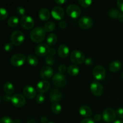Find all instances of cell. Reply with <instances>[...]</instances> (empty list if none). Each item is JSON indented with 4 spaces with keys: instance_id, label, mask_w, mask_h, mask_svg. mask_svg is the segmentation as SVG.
Returning <instances> with one entry per match:
<instances>
[{
    "instance_id": "obj_1",
    "label": "cell",
    "mask_w": 123,
    "mask_h": 123,
    "mask_svg": "<svg viewBox=\"0 0 123 123\" xmlns=\"http://www.w3.org/2000/svg\"><path fill=\"white\" fill-rule=\"evenodd\" d=\"M45 30L43 27L37 26L31 30L30 32V38L35 43H41L46 38V34Z\"/></svg>"
},
{
    "instance_id": "obj_2",
    "label": "cell",
    "mask_w": 123,
    "mask_h": 123,
    "mask_svg": "<svg viewBox=\"0 0 123 123\" xmlns=\"http://www.w3.org/2000/svg\"><path fill=\"white\" fill-rule=\"evenodd\" d=\"M11 43L14 46H19L24 43L25 40V36L21 31L16 30L11 34Z\"/></svg>"
},
{
    "instance_id": "obj_3",
    "label": "cell",
    "mask_w": 123,
    "mask_h": 123,
    "mask_svg": "<svg viewBox=\"0 0 123 123\" xmlns=\"http://www.w3.org/2000/svg\"><path fill=\"white\" fill-rule=\"evenodd\" d=\"M71 61L75 64H81L85 61V56L82 52L78 50H74L72 52L70 56Z\"/></svg>"
},
{
    "instance_id": "obj_4",
    "label": "cell",
    "mask_w": 123,
    "mask_h": 123,
    "mask_svg": "<svg viewBox=\"0 0 123 123\" xmlns=\"http://www.w3.org/2000/svg\"><path fill=\"white\" fill-rule=\"evenodd\" d=\"M26 57L25 55L20 53L15 54L11 57L10 62L14 67H20L25 64Z\"/></svg>"
},
{
    "instance_id": "obj_5",
    "label": "cell",
    "mask_w": 123,
    "mask_h": 123,
    "mask_svg": "<svg viewBox=\"0 0 123 123\" xmlns=\"http://www.w3.org/2000/svg\"><path fill=\"white\" fill-rule=\"evenodd\" d=\"M90 91L93 95L99 97L104 92V87L100 82L94 80L90 85Z\"/></svg>"
},
{
    "instance_id": "obj_6",
    "label": "cell",
    "mask_w": 123,
    "mask_h": 123,
    "mask_svg": "<svg viewBox=\"0 0 123 123\" xmlns=\"http://www.w3.org/2000/svg\"><path fill=\"white\" fill-rule=\"evenodd\" d=\"M117 117L116 111L111 108L105 109L102 114V118L103 120L107 123L114 122Z\"/></svg>"
},
{
    "instance_id": "obj_7",
    "label": "cell",
    "mask_w": 123,
    "mask_h": 123,
    "mask_svg": "<svg viewBox=\"0 0 123 123\" xmlns=\"http://www.w3.org/2000/svg\"><path fill=\"white\" fill-rule=\"evenodd\" d=\"M11 102L12 105L16 108H22L26 103V99L22 94L17 93L12 96Z\"/></svg>"
},
{
    "instance_id": "obj_8",
    "label": "cell",
    "mask_w": 123,
    "mask_h": 123,
    "mask_svg": "<svg viewBox=\"0 0 123 123\" xmlns=\"http://www.w3.org/2000/svg\"><path fill=\"white\" fill-rule=\"evenodd\" d=\"M66 13L68 16L72 18H77L81 14V10L78 6L74 4H72L67 6Z\"/></svg>"
},
{
    "instance_id": "obj_9",
    "label": "cell",
    "mask_w": 123,
    "mask_h": 123,
    "mask_svg": "<svg viewBox=\"0 0 123 123\" xmlns=\"http://www.w3.org/2000/svg\"><path fill=\"white\" fill-rule=\"evenodd\" d=\"M52 82L55 86L58 88L64 87L66 85V78L63 74L61 73H56L53 76Z\"/></svg>"
},
{
    "instance_id": "obj_10",
    "label": "cell",
    "mask_w": 123,
    "mask_h": 123,
    "mask_svg": "<svg viewBox=\"0 0 123 123\" xmlns=\"http://www.w3.org/2000/svg\"><path fill=\"white\" fill-rule=\"evenodd\" d=\"M79 26L83 30H88L94 24L93 20L92 18L88 16H82L78 21Z\"/></svg>"
},
{
    "instance_id": "obj_11",
    "label": "cell",
    "mask_w": 123,
    "mask_h": 123,
    "mask_svg": "<svg viewBox=\"0 0 123 123\" xmlns=\"http://www.w3.org/2000/svg\"><path fill=\"white\" fill-rule=\"evenodd\" d=\"M20 24L25 30H30L34 25V20L30 16L25 15L20 19Z\"/></svg>"
},
{
    "instance_id": "obj_12",
    "label": "cell",
    "mask_w": 123,
    "mask_h": 123,
    "mask_svg": "<svg viewBox=\"0 0 123 123\" xmlns=\"http://www.w3.org/2000/svg\"><path fill=\"white\" fill-rule=\"evenodd\" d=\"M94 78L97 80H101L105 79L106 76V70L100 65L96 66L92 70Z\"/></svg>"
},
{
    "instance_id": "obj_13",
    "label": "cell",
    "mask_w": 123,
    "mask_h": 123,
    "mask_svg": "<svg viewBox=\"0 0 123 123\" xmlns=\"http://www.w3.org/2000/svg\"><path fill=\"white\" fill-rule=\"evenodd\" d=\"M49 45L46 43H40L35 48V53L38 56H44L48 54Z\"/></svg>"
},
{
    "instance_id": "obj_14",
    "label": "cell",
    "mask_w": 123,
    "mask_h": 123,
    "mask_svg": "<svg viewBox=\"0 0 123 123\" xmlns=\"http://www.w3.org/2000/svg\"><path fill=\"white\" fill-rule=\"evenodd\" d=\"M51 15L54 19L60 21L64 17V10L60 6H55L52 9Z\"/></svg>"
},
{
    "instance_id": "obj_15",
    "label": "cell",
    "mask_w": 123,
    "mask_h": 123,
    "mask_svg": "<svg viewBox=\"0 0 123 123\" xmlns=\"http://www.w3.org/2000/svg\"><path fill=\"white\" fill-rule=\"evenodd\" d=\"M53 74H54V70L50 66H44L42 68L40 72V75L41 78L44 80H47L51 78V77H53Z\"/></svg>"
},
{
    "instance_id": "obj_16",
    "label": "cell",
    "mask_w": 123,
    "mask_h": 123,
    "mask_svg": "<svg viewBox=\"0 0 123 123\" xmlns=\"http://www.w3.org/2000/svg\"><path fill=\"white\" fill-rule=\"evenodd\" d=\"M50 83L46 80H40L36 85V90L39 93L43 94L49 90L50 88Z\"/></svg>"
},
{
    "instance_id": "obj_17",
    "label": "cell",
    "mask_w": 123,
    "mask_h": 123,
    "mask_svg": "<svg viewBox=\"0 0 123 123\" xmlns=\"http://www.w3.org/2000/svg\"><path fill=\"white\" fill-rule=\"evenodd\" d=\"M24 94L26 98L32 99L37 96V90L31 85H26L23 89Z\"/></svg>"
},
{
    "instance_id": "obj_18",
    "label": "cell",
    "mask_w": 123,
    "mask_h": 123,
    "mask_svg": "<svg viewBox=\"0 0 123 123\" xmlns=\"http://www.w3.org/2000/svg\"><path fill=\"white\" fill-rule=\"evenodd\" d=\"M62 94L61 91L58 89H53L50 91V95H49L50 100L52 103H56V102L59 103V102L62 99Z\"/></svg>"
},
{
    "instance_id": "obj_19",
    "label": "cell",
    "mask_w": 123,
    "mask_h": 123,
    "mask_svg": "<svg viewBox=\"0 0 123 123\" xmlns=\"http://www.w3.org/2000/svg\"><path fill=\"white\" fill-rule=\"evenodd\" d=\"M58 54L62 58H65L69 54V48L66 44H61L58 48Z\"/></svg>"
},
{
    "instance_id": "obj_20",
    "label": "cell",
    "mask_w": 123,
    "mask_h": 123,
    "mask_svg": "<svg viewBox=\"0 0 123 123\" xmlns=\"http://www.w3.org/2000/svg\"><path fill=\"white\" fill-rule=\"evenodd\" d=\"M121 67H122V64L120 61H118V60L112 61L109 65V70L112 73H116L120 71Z\"/></svg>"
},
{
    "instance_id": "obj_21",
    "label": "cell",
    "mask_w": 123,
    "mask_h": 123,
    "mask_svg": "<svg viewBox=\"0 0 123 123\" xmlns=\"http://www.w3.org/2000/svg\"><path fill=\"white\" fill-rule=\"evenodd\" d=\"M79 114L84 117H90L92 115V110L91 108L86 105H82L79 108Z\"/></svg>"
},
{
    "instance_id": "obj_22",
    "label": "cell",
    "mask_w": 123,
    "mask_h": 123,
    "mask_svg": "<svg viewBox=\"0 0 123 123\" xmlns=\"http://www.w3.org/2000/svg\"><path fill=\"white\" fill-rule=\"evenodd\" d=\"M50 13L49 10L46 8H42L39 10L38 13V17L43 21L48 20L50 17Z\"/></svg>"
},
{
    "instance_id": "obj_23",
    "label": "cell",
    "mask_w": 123,
    "mask_h": 123,
    "mask_svg": "<svg viewBox=\"0 0 123 123\" xmlns=\"http://www.w3.org/2000/svg\"><path fill=\"white\" fill-rule=\"evenodd\" d=\"M4 91H5L7 94L11 95L14 92V87L13 84L12 82L9 81H7L4 84L3 86Z\"/></svg>"
},
{
    "instance_id": "obj_24",
    "label": "cell",
    "mask_w": 123,
    "mask_h": 123,
    "mask_svg": "<svg viewBox=\"0 0 123 123\" xmlns=\"http://www.w3.org/2000/svg\"><path fill=\"white\" fill-rule=\"evenodd\" d=\"M67 71L68 74L71 76H75L79 73V68L76 65L72 64L68 66L67 68Z\"/></svg>"
},
{
    "instance_id": "obj_25",
    "label": "cell",
    "mask_w": 123,
    "mask_h": 123,
    "mask_svg": "<svg viewBox=\"0 0 123 123\" xmlns=\"http://www.w3.org/2000/svg\"><path fill=\"white\" fill-rule=\"evenodd\" d=\"M58 40V37L55 33H50L49 34L47 37V43L48 45L49 46H54L56 44Z\"/></svg>"
},
{
    "instance_id": "obj_26",
    "label": "cell",
    "mask_w": 123,
    "mask_h": 123,
    "mask_svg": "<svg viewBox=\"0 0 123 123\" xmlns=\"http://www.w3.org/2000/svg\"><path fill=\"white\" fill-rule=\"evenodd\" d=\"M19 22H20V20H19L18 17L16 16H11L8 19V21H7V24H8V26L13 28L18 26Z\"/></svg>"
},
{
    "instance_id": "obj_27",
    "label": "cell",
    "mask_w": 123,
    "mask_h": 123,
    "mask_svg": "<svg viewBox=\"0 0 123 123\" xmlns=\"http://www.w3.org/2000/svg\"><path fill=\"white\" fill-rule=\"evenodd\" d=\"M26 60L29 64L32 66H36L38 63V60L37 56L34 55H29L26 57Z\"/></svg>"
},
{
    "instance_id": "obj_28",
    "label": "cell",
    "mask_w": 123,
    "mask_h": 123,
    "mask_svg": "<svg viewBox=\"0 0 123 123\" xmlns=\"http://www.w3.org/2000/svg\"><path fill=\"white\" fill-rule=\"evenodd\" d=\"M46 32H52L56 28V25L54 22L49 21L46 23L43 27Z\"/></svg>"
},
{
    "instance_id": "obj_29",
    "label": "cell",
    "mask_w": 123,
    "mask_h": 123,
    "mask_svg": "<svg viewBox=\"0 0 123 123\" xmlns=\"http://www.w3.org/2000/svg\"><path fill=\"white\" fill-rule=\"evenodd\" d=\"M51 111L54 114H58L62 111V107L61 105L58 102L52 103L51 105Z\"/></svg>"
},
{
    "instance_id": "obj_30",
    "label": "cell",
    "mask_w": 123,
    "mask_h": 123,
    "mask_svg": "<svg viewBox=\"0 0 123 123\" xmlns=\"http://www.w3.org/2000/svg\"><path fill=\"white\" fill-rule=\"evenodd\" d=\"M120 13V12H119L118 10L114 8H111L108 12V16L112 19H118V17Z\"/></svg>"
},
{
    "instance_id": "obj_31",
    "label": "cell",
    "mask_w": 123,
    "mask_h": 123,
    "mask_svg": "<svg viewBox=\"0 0 123 123\" xmlns=\"http://www.w3.org/2000/svg\"><path fill=\"white\" fill-rule=\"evenodd\" d=\"M8 16V12L7 9L0 7V20H5Z\"/></svg>"
},
{
    "instance_id": "obj_32",
    "label": "cell",
    "mask_w": 123,
    "mask_h": 123,
    "mask_svg": "<svg viewBox=\"0 0 123 123\" xmlns=\"http://www.w3.org/2000/svg\"><path fill=\"white\" fill-rule=\"evenodd\" d=\"M78 2L83 7L87 8L92 4V1L91 0H79Z\"/></svg>"
},
{
    "instance_id": "obj_33",
    "label": "cell",
    "mask_w": 123,
    "mask_h": 123,
    "mask_svg": "<svg viewBox=\"0 0 123 123\" xmlns=\"http://www.w3.org/2000/svg\"><path fill=\"white\" fill-rule=\"evenodd\" d=\"M46 63L49 66H51L53 65L55 62V58H54V56H52L50 55H48L45 58Z\"/></svg>"
},
{
    "instance_id": "obj_34",
    "label": "cell",
    "mask_w": 123,
    "mask_h": 123,
    "mask_svg": "<svg viewBox=\"0 0 123 123\" xmlns=\"http://www.w3.org/2000/svg\"><path fill=\"white\" fill-rule=\"evenodd\" d=\"M16 11L17 14L20 16H25V13H26V10H25V8L21 6H18Z\"/></svg>"
},
{
    "instance_id": "obj_35",
    "label": "cell",
    "mask_w": 123,
    "mask_h": 123,
    "mask_svg": "<svg viewBox=\"0 0 123 123\" xmlns=\"http://www.w3.org/2000/svg\"><path fill=\"white\" fill-rule=\"evenodd\" d=\"M45 100V97H44V94H40L37 95L36 96V101L37 103H39V104H42Z\"/></svg>"
},
{
    "instance_id": "obj_36",
    "label": "cell",
    "mask_w": 123,
    "mask_h": 123,
    "mask_svg": "<svg viewBox=\"0 0 123 123\" xmlns=\"http://www.w3.org/2000/svg\"><path fill=\"white\" fill-rule=\"evenodd\" d=\"M0 123H14V121L10 117L6 116L0 119Z\"/></svg>"
},
{
    "instance_id": "obj_37",
    "label": "cell",
    "mask_w": 123,
    "mask_h": 123,
    "mask_svg": "<svg viewBox=\"0 0 123 123\" xmlns=\"http://www.w3.org/2000/svg\"><path fill=\"white\" fill-rule=\"evenodd\" d=\"M13 44H12V43H10V42H8V43H6V44L4 46V49L6 50V52H10L13 49Z\"/></svg>"
},
{
    "instance_id": "obj_38",
    "label": "cell",
    "mask_w": 123,
    "mask_h": 123,
    "mask_svg": "<svg viewBox=\"0 0 123 123\" xmlns=\"http://www.w3.org/2000/svg\"><path fill=\"white\" fill-rule=\"evenodd\" d=\"M58 25L60 26V28L62 29V30H64L67 28V23L66 20H61L59 22Z\"/></svg>"
},
{
    "instance_id": "obj_39",
    "label": "cell",
    "mask_w": 123,
    "mask_h": 123,
    "mask_svg": "<svg viewBox=\"0 0 123 123\" xmlns=\"http://www.w3.org/2000/svg\"><path fill=\"white\" fill-rule=\"evenodd\" d=\"M117 115L118 117L120 118H123V108H119L117 109L116 111Z\"/></svg>"
},
{
    "instance_id": "obj_40",
    "label": "cell",
    "mask_w": 123,
    "mask_h": 123,
    "mask_svg": "<svg viewBox=\"0 0 123 123\" xmlns=\"http://www.w3.org/2000/svg\"><path fill=\"white\" fill-rule=\"evenodd\" d=\"M67 70V68H66V66H65L64 64H60L58 67V70L60 72V73L63 74L64 73H65Z\"/></svg>"
},
{
    "instance_id": "obj_41",
    "label": "cell",
    "mask_w": 123,
    "mask_h": 123,
    "mask_svg": "<svg viewBox=\"0 0 123 123\" xmlns=\"http://www.w3.org/2000/svg\"><path fill=\"white\" fill-rule=\"evenodd\" d=\"M84 62H85V64L87 65V66H91V65H92V63H93V60H92L91 58L88 57L85 59Z\"/></svg>"
},
{
    "instance_id": "obj_42",
    "label": "cell",
    "mask_w": 123,
    "mask_h": 123,
    "mask_svg": "<svg viewBox=\"0 0 123 123\" xmlns=\"http://www.w3.org/2000/svg\"><path fill=\"white\" fill-rule=\"evenodd\" d=\"M11 98H12V97H11L10 95L8 94H5L2 96V100L4 102H9L10 101L11 102Z\"/></svg>"
},
{
    "instance_id": "obj_43",
    "label": "cell",
    "mask_w": 123,
    "mask_h": 123,
    "mask_svg": "<svg viewBox=\"0 0 123 123\" xmlns=\"http://www.w3.org/2000/svg\"><path fill=\"white\" fill-rule=\"evenodd\" d=\"M80 123H95L93 119L90 118H86L81 121Z\"/></svg>"
},
{
    "instance_id": "obj_44",
    "label": "cell",
    "mask_w": 123,
    "mask_h": 123,
    "mask_svg": "<svg viewBox=\"0 0 123 123\" xmlns=\"http://www.w3.org/2000/svg\"><path fill=\"white\" fill-rule=\"evenodd\" d=\"M117 4L119 9L123 12V0H118Z\"/></svg>"
},
{
    "instance_id": "obj_45",
    "label": "cell",
    "mask_w": 123,
    "mask_h": 123,
    "mask_svg": "<svg viewBox=\"0 0 123 123\" xmlns=\"http://www.w3.org/2000/svg\"><path fill=\"white\" fill-rule=\"evenodd\" d=\"M102 115H100V114H96V115H95L94 116V118H93V120L94 121H96V122H98V121H100L101 120H102Z\"/></svg>"
},
{
    "instance_id": "obj_46",
    "label": "cell",
    "mask_w": 123,
    "mask_h": 123,
    "mask_svg": "<svg viewBox=\"0 0 123 123\" xmlns=\"http://www.w3.org/2000/svg\"><path fill=\"white\" fill-rule=\"evenodd\" d=\"M55 54H56V50L54 48H49V52H48V55L54 56Z\"/></svg>"
},
{
    "instance_id": "obj_47",
    "label": "cell",
    "mask_w": 123,
    "mask_h": 123,
    "mask_svg": "<svg viewBox=\"0 0 123 123\" xmlns=\"http://www.w3.org/2000/svg\"><path fill=\"white\" fill-rule=\"evenodd\" d=\"M41 122L42 123H48V118L45 116L41 117Z\"/></svg>"
},
{
    "instance_id": "obj_48",
    "label": "cell",
    "mask_w": 123,
    "mask_h": 123,
    "mask_svg": "<svg viewBox=\"0 0 123 123\" xmlns=\"http://www.w3.org/2000/svg\"><path fill=\"white\" fill-rule=\"evenodd\" d=\"M118 19L121 22H123V12H121L118 17Z\"/></svg>"
},
{
    "instance_id": "obj_49",
    "label": "cell",
    "mask_w": 123,
    "mask_h": 123,
    "mask_svg": "<svg viewBox=\"0 0 123 123\" xmlns=\"http://www.w3.org/2000/svg\"><path fill=\"white\" fill-rule=\"evenodd\" d=\"M55 2L58 4H63L66 2V1L65 0H55Z\"/></svg>"
},
{
    "instance_id": "obj_50",
    "label": "cell",
    "mask_w": 123,
    "mask_h": 123,
    "mask_svg": "<svg viewBox=\"0 0 123 123\" xmlns=\"http://www.w3.org/2000/svg\"><path fill=\"white\" fill-rule=\"evenodd\" d=\"M27 123H37L36 120H35L34 119H30V120L28 121Z\"/></svg>"
},
{
    "instance_id": "obj_51",
    "label": "cell",
    "mask_w": 123,
    "mask_h": 123,
    "mask_svg": "<svg viewBox=\"0 0 123 123\" xmlns=\"http://www.w3.org/2000/svg\"><path fill=\"white\" fill-rule=\"evenodd\" d=\"M112 123H123V120H117L114 121Z\"/></svg>"
},
{
    "instance_id": "obj_52",
    "label": "cell",
    "mask_w": 123,
    "mask_h": 123,
    "mask_svg": "<svg viewBox=\"0 0 123 123\" xmlns=\"http://www.w3.org/2000/svg\"><path fill=\"white\" fill-rule=\"evenodd\" d=\"M21 121L19 119H16L14 121V123H21Z\"/></svg>"
},
{
    "instance_id": "obj_53",
    "label": "cell",
    "mask_w": 123,
    "mask_h": 123,
    "mask_svg": "<svg viewBox=\"0 0 123 123\" xmlns=\"http://www.w3.org/2000/svg\"><path fill=\"white\" fill-rule=\"evenodd\" d=\"M121 78L123 79V72H122V73H121Z\"/></svg>"
},
{
    "instance_id": "obj_54",
    "label": "cell",
    "mask_w": 123,
    "mask_h": 123,
    "mask_svg": "<svg viewBox=\"0 0 123 123\" xmlns=\"http://www.w3.org/2000/svg\"><path fill=\"white\" fill-rule=\"evenodd\" d=\"M1 96H0V103H1Z\"/></svg>"
},
{
    "instance_id": "obj_55",
    "label": "cell",
    "mask_w": 123,
    "mask_h": 123,
    "mask_svg": "<svg viewBox=\"0 0 123 123\" xmlns=\"http://www.w3.org/2000/svg\"><path fill=\"white\" fill-rule=\"evenodd\" d=\"M53 123V122H49V123Z\"/></svg>"
}]
</instances>
